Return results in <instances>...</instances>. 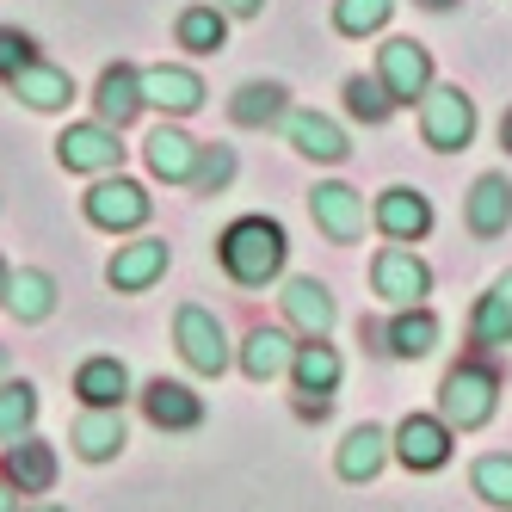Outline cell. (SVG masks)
I'll list each match as a JSON object with an SVG mask.
<instances>
[{"label": "cell", "instance_id": "8", "mask_svg": "<svg viewBox=\"0 0 512 512\" xmlns=\"http://www.w3.org/2000/svg\"><path fill=\"white\" fill-rule=\"evenodd\" d=\"M371 284H377V297H389V303H401V309H414L426 290H432V272H426V260H414L408 247H383L377 266H371Z\"/></svg>", "mask_w": 512, "mask_h": 512}, {"label": "cell", "instance_id": "17", "mask_svg": "<svg viewBox=\"0 0 512 512\" xmlns=\"http://www.w3.org/2000/svg\"><path fill=\"white\" fill-rule=\"evenodd\" d=\"M371 216H377V229H383L389 241H420V235L432 229V204H426L414 186H389Z\"/></svg>", "mask_w": 512, "mask_h": 512}, {"label": "cell", "instance_id": "3", "mask_svg": "<svg viewBox=\"0 0 512 512\" xmlns=\"http://www.w3.org/2000/svg\"><path fill=\"white\" fill-rule=\"evenodd\" d=\"M438 408H445V426H488L494 420V371H482V364H457V371L445 377V389H438Z\"/></svg>", "mask_w": 512, "mask_h": 512}, {"label": "cell", "instance_id": "30", "mask_svg": "<svg viewBox=\"0 0 512 512\" xmlns=\"http://www.w3.org/2000/svg\"><path fill=\"white\" fill-rule=\"evenodd\" d=\"M229 38V13L223 7H186L179 13V44H186L192 56H216Z\"/></svg>", "mask_w": 512, "mask_h": 512}, {"label": "cell", "instance_id": "34", "mask_svg": "<svg viewBox=\"0 0 512 512\" xmlns=\"http://www.w3.org/2000/svg\"><path fill=\"white\" fill-rule=\"evenodd\" d=\"M346 112H352V118H364V124H383V118L395 112V99L383 93V81H377V75H352V81H346Z\"/></svg>", "mask_w": 512, "mask_h": 512}, {"label": "cell", "instance_id": "32", "mask_svg": "<svg viewBox=\"0 0 512 512\" xmlns=\"http://www.w3.org/2000/svg\"><path fill=\"white\" fill-rule=\"evenodd\" d=\"M31 420H38V389L31 383H0V438L19 445L31 432Z\"/></svg>", "mask_w": 512, "mask_h": 512}, {"label": "cell", "instance_id": "16", "mask_svg": "<svg viewBox=\"0 0 512 512\" xmlns=\"http://www.w3.org/2000/svg\"><path fill=\"white\" fill-rule=\"evenodd\" d=\"M7 87H13V99L31 105V112H62V105L75 99V81H68V68H56V62H44V56H38V62H25Z\"/></svg>", "mask_w": 512, "mask_h": 512}, {"label": "cell", "instance_id": "43", "mask_svg": "<svg viewBox=\"0 0 512 512\" xmlns=\"http://www.w3.org/2000/svg\"><path fill=\"white\" fill-rule=\"evenodd\" d=\"M0 377H7V346H0Z\"/></svg>", "mask_w": 512, "mask_h": 512}, {"label": "cell", "instance_id": "35", "mask_svg": "<svg viewBox=\"0 0 512 512\" xmlns=\"http://www.w3.org/2000/svg\"><path fill=\"white\" fill-rule=\"evenodd\" d=\"M229 179H235V149H223V142H210V149L198 155V173H192V192H223L229 186Z\"/></svg>", "mask_w": 512, "mask_h": 512}, {"label": "cell", "instance_id": "39", "mask_svg": "<svg viewBox=\"0 0 512 512\" xmlns=\"http://www.w3.org/2000/svg\"><path fill=\"white\" fill-rule=\"evenodd\" d=\"M0 512H19V494H13V482L0 475Z\"/></svg>", "mask_w": 512, "mask_h": 512}, {"label": "cell", "instance_id": "40", "mask_svg": "<svg viewBox=\"0 0 512 512\" xmlns=\"http://www.w3.org/2000/svg\"><path fill=\"white\" fill-rule=\"evenodd\" d=\"M420 7H426V13H445V7H457V0H420Z\"/></svg>", "mask_w": 512, "mask_h": 512}, {"label": "cell", "instance_id": "22", "mask_svg": "<svg viewBox=\"0 0 512 512\" xmlns=\"http://www.w3.org/2000/svg\"><path fill=\"white\" fill-rule=\"evenodd\" d=\"M290 358H297V346H290L284 327H253L247 346H241V371H247L253 383H272V377L290 371Z\"/></svg>", "mask_w": 512, "mask_h": 512}, {"label": "cell", "instance_id": "19", "mask_svg": "<svg viewBox=\"0 0 512 512\" xmlns=\"http://www.w3.org/2000/svg\"><path fill=\"white\" fill-rule=\"evenodd\" d=\"M284 136H290V149L309 155V161H346V130L321 112H284Z\"/></svg>", "mask_w": 512, "mask_h": 512}, {"label": "cell", "instance_id": "21", "mask_svg": "<svg viewBox=\"0 0 512 512\" xmlns=\"http://www.w3.org/2000/svg\"><path fill=\"white\" fill-rule=\"evenodd\" d=\"M142 408H149V420L167 426V432H192V426L204 420V401H198L186 383H167V377L142 389Z\"/></svg>", "mask_w": 512, "mask_h": 512}, {"label": "cell", "instance_id": "14", "mask_svg": "<svg viewBox=\"0 0 512 512\" xmlns=\"http://www.w3.org/2000/svg\"><path fill=\"white\" fill-rule=\"evenodd\" d=\"M309 210H315V223L327 229V241H340V247L364 235V198H358L352 186H340V179H327V186H315Z\"/></svg>", "mask_w": 512, "mask_h": 512}, {"label": "cell", "instance_id": "5", "mask_svg": "<svg viewBox=\"0 0 512 512\" xmlns=\"http://www.w3.org/2000/svg\"><path fill=\"white\" fill-rule=\"evenodd\" d=\"M149 210H155V204H149V192H142L136 179H124V173H118V179L105 173L99 186L87 192V223H93V229H112V235L142 229V223H149Z\"/></svg>", "mask_w": 512, "mask_h": 512}, {"label": "cell", "instance_id": "15", "mask_svg": "<svg viewBox=\"0 0 512 512\" xmlns=\"http://www.w3.org/2000/svg\"><path fill=\"white\" fill-rule=\"evenodd\" d=\"M93 105H99V124L124 130V124L142 112V68H130V62H112V68L99 75V87H93Z\"/></svg>", "mask_w": 512, "mask_h": 512}, {"label": "cell", "instance_id": "11", "mask_svg": "<svg viewBox=\"0 0 512 512\" xmlns=\"http://www.w3.org/2000/svg\"><path fill=\"white\" fill-rule=\"evenodd\" d=\"M142 105H161L167 118H186V112L204 105V81L192 75V68H173V62L142 68Z\"/></svg>", "mask_w": 512, "mask_h": 512}, {"label": "cell", "instance_id": "4", "mask_svg": "<svg viewBox=\"0 0 512 512\" xmlns=\"http://www.w3.org/2000/svg\"><path fill=\"white\" fill-rule=\"evenodd\" d=\"M377 81H383V93H389L395 105L426 99V93H432V56H426V44L389 38V44L377 50Z\"/></svg>", "mask_w": 512, "mask_h": 512}, {"label": "cell", "instance_id": "31", "mask_svg": "<svg viewBox=\"0 0 512 512\" xmlns=\"http://www.w3.org/2000/svg\"><path fill=\"white\" fill-rule=\"evenodd\" d=\"M7 309H13L19 321H44V315L56 309V278H50V272H13Z\"/></svg>", "mask_w": 512, "mask_h": 512}, {"label": "cell", "instance_id": "9", "mask_svg": "<svg viewBox=\"0 0 512 512\" xmlns=\"http://www.w3.org/2000/svg\"><path fill=\"white\" fill-rule=\"evenodd\" d=\"M290 377H297V395H303V414H327V395H334V383H340V352L334 346H321V340H309V346H297V358H290Z\"/></svg>", "mask_w": 512, "mask_h": 512}, {"label": "cell", "instance_id": "42", "mask_svg": "<svg viewBox=\"0 0 512 512\" xmlns=\"http://www.w3.org/2000/svg\"><path fill=\"white\" fill-rule=\"evenodd\" d=\"M500 142H506V149H512V112H506V124H500Z\"/></svg>", "mask_w": 512, "mask_h": 512}, {"label": "cell", "instance_id": "10", "mask_svg": "<svg viewBox=\"0 0 512 512\" xmlns=\"http://www.w3.org/2000/svg\"><path fill=\"white\" fill-rule=\"evenodd\" d=\"M395 457L408 469H445L451 463V426L432 414H408L395 426Z\"/></svg>", "mask_w": 512, "mask_h": 512}, {"label": "cell", "instance_id": "27", "mask_svg": "<svg viewBox=\"0 0 512 512\" xmlns=\"http://www.w3.org/2000/svg\"><path fill=\"white\" fill-rule=\"evenodd\" d=\"M75 451H81L87 463L118 457V451H124V420H118V408H87V414L75 420Z\"/></svg>", "mask_w": 512, "mask_h": 512}, {"label": "cell", "instance_id": "24", "mask_svg": "<svg viewBox=\"0 0 512 512\" xmlns=\"http://www.w3.org/2000/svg\"><path fill=\"white\" fill-rule=\"evenodd\" d=\"M75 395L87 401V408H118V401L130 395V371L118 358H87L75 371Z\"/></svg>", "mask_w": 512, "mask_h": 512}, {"label": "cell", "instance_id": "26", "mask_svg": "<svg viewBox=\"0 0 512 512\" xmlns=\"http://www.w3.org/2000/svg\"><path fill=\"white\" fill-rule=\"evenodd\" d=\"M469 334H475V346H506V340H512V272H500L494 290L475 303Z\"/></svg>", "mask_w": 512, "mask_h": 512}, {"label": "cell", "instance_id": "33", "mask_svg": "<svg viewBox=\"0 0 512 512\" xmlns=\"http://www.w3.org/2000/svg\"><path fill=\"white\" fill-rule=\"evenodd\" d=\"M395 13V0H334V31L340 38H371Z\"/></svg>", "mask_w": 512, "mask_h": 512}, {"label": "cell", "instance_id": "13", "mask_svg": "<svg viewBox=\"0 0 512 512\" xmlns=\"http://www.w3.org/2000/svg\"><path fill=\"white\" fill-rule=\"evenodd\" d=\"M463 216H469V229L482 235V241L506 235V229H512V179H506V173H482V179L469 186Z\"/></svg>", "mask_w": 512, "mask_h": 512}, {"label": "cell", "instance_id": "28", "mask_svg": "<svg viewBox=\"0 0 512 512\" xmlns=\"http://www.w3.org/2000/svg\"><path fill=\"white\" fill-rule=\"evenodd\" d=\"M383 457H389V432L383 426H352L346 445H340V475L346 482H371L383 469Z\"/></svg>", "mask_w": 512, "mask_h": 512}, {"label": "cell", "instance_id": "29", "mask_svg": "<svg viewBox=\"0 0 512 512\" xmlns=\"http://www.w3.org/2000/svg\"><path fill=\"white\" fill-rule=\"evenodd\" d=\"M432 346H438V315H432V309L414 303V309H401V315L389 321V352H395V358H426Z\"/></svg>", "mask_w": 512, "mask_h": 512}, {"label": "cell", "instance_id": "41", "mask_svg": "<svg viewBox=\"0 0 512 512\" xmlns=\"http://www.w3.org/2000/svg\"><path fill=\"white\" fill-rule=\"evenodd\" d=\"M7 284H13V272H7V260H0V303H7Z\"/></svg>", "mask_w": 512, "mask_h": 512}, {"label": "cell", "instance_id": "2", "mask_svg": "<svg viewBox=\"0 0 512 512\" xmlns=\"http://www.w3.org/2000/svg\"><path fill=\"white\" fill-rule=\"evenodd\" d=\"M420 136H426V149L438 155H457L475 142V99L463 87H432L420 99Z\"/></svg>", "mask_w": 512, "mask_h": 512}, {"label": "cell", "instance_id": "38", "mask_svg": "<svg viewBox=\"0 0 512 512\" xmlns=\"http://www.w3.org/2000/svg\"><path fill=\"white\" fill-rule=\"evenodd\" d=\"M216 7H223L229 19H253V13H260V7H266V0H216Z\"/></svg>", "mask_w": 512, "mask_h": 512}, {"label": "cell", "instance_id": "37", "mask_svg": "<svg viewBox=\"0 0 512 512\" xmlns=\"http://www.w3.org/2000/svg\"><path fill=\"white\" fill-rule=\"evenodd\" d=\"M25 62H38V44L25 38V31H13V25H0V81H13Z\"/></svg>", "mask_w": 512, "mask_h": 512}, {"label": "cell", "instance_id": "7", "mask_svg": "<svg viewBox=\"0 0 512 512\" xmlns=\"http://www.w3.org/2000/svg\"><path fill=\"white\" fill-rule=\"evenodd\" d=\"M56 161L68 173H118V161H124L118 130L112 124H68L56 136Z\"/></svg>", "mask_w": 512, "mask_h": 512}, {"label": "cell", "instance_id": "18", "mask_svg": "<svg viewBox=\"0 0 512 512\" xmlns=\"http://www.w3.org/2000/svg\"><path fill=\"white\" fill-rule=\"evenodd\" d=\"M284 315L297 321L309 340H327V334H334V315H340V309H334V297H327L321 278H290V284H284Z\"/></svg>", "mask_w": 512, "mask_h": 512}, {"label": "cell", "instance_id": "25", "mask_svg": "<svg viewBox=\"0 0 512 512\" xmlns=\"http://www.w3.org/2000/svg\"><path fill=\"white\" fill-rule=\"evenodd\" d=\"M7 482L19 494H44L56 482V451L38 445V438H19V445H7Z\"/></svg>", "mask_w": 512, "mask_h": 512}, {"label": "cell", "instance_id": "23", "mask_svg": "<svg viewBox=\"0 0 512 512\" xmlns=\"http://www.w3.org/2000/svg\"><path fill=\"white\" fill-rule=\"evenodd\" d=\"M284 99H290V93H284L278 81H247V87L229 99V118H235L241 130H266V124H284V112H290Z\"/></svg>", "mask_w": 512, "mask_h": 512}, {"label": "cell", "instance_id": "1", "mask_svg": "<svg viewBox=\"0 0 512 512\" xmlns=\"http://www.w3.org/2000/svg\"><path fill=\"white\" fill-rule=\"evenodd\" d=\"M216 253H223V272L247 290H260L284 272V229L272 223V216H241V223L223 229V241H216Z\"/></svg>", "mask_w": 512, "mask_h": 512}, {"label": "cell", "instance_id": "44", "mask_svg": "<svg viewBox=\"0 0 512 512\" xmlns=\"http://www.w3.org/2000/svg\"><path fill=\"white\" fill-rule=\"evenodd\" d=\"M31 512H62V506H31Z\"/></svg>", "mask_w": 512, "mask_h": 512}, {"label": "cell", "instance_id": "36", "mask_svg": "<svg viewBox=\"0 0 512 512\" xmlns=\"http://www.w3.org/2000/svg\"><path fill=\"white\" fill-rule=\"evenodd\" d=\"M475 494L488 506H512V457H482L475 463Z\"/></svg>", "mask_w": 512, "mask_h": 512}, {"label": "cell", "instance_id": "20", "mask_svg": "<svg viewBox=\"0 0 512 512\" xmlns=\"http://www.w3.org/2000/svg\"><path fill=\"white\" fill-rule=\"evenodd\" d=\"M167 272V241H130L118 247V260L105 266V284L112 290H149Z\"/></svg>", "mask_w": 512, "mask_h": 512}, {"label": "cell", "instance_id": "12", "mask_svg": "<svg viewBox=\"0 0 512 512\" xmlns=\"http://www.w3.org/2000/svg\"><path fill=\"white\" fill-rule=\"evenodd\" d=\"M142 155H149V173L167 179V186H192V173H198V142L179 130V124H161L149 142H142Z\"/></svg>", "mask_w": 512, "mask_h": 512}, {"label": "cell", "instance_id": "6", "mask_svg": "<svg viewBox=\"0 0 512 512\" xmlns=\"http://www.w3.org/2000/svg\"><path fill=\"white\" fill-rule=\"evenodd\" d=\"M173 334H179V352H186L192 371H204V377H223L229 371V334H223V321H216L210 309L186 303L179 321H173Z\"/></svg>", "mask_w": 512, "mask_h": 512}]
</instances>
